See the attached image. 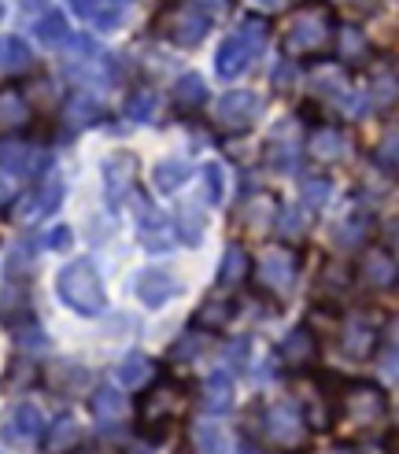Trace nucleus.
Listing matches in <instances>:
<instances>
[{
	"label": "nucleus",
	"instance_id": "obj_39",
	"mask_svg": "<svg viewBox=\"0 0 399 454\" xmlns=\"http://www.w3.org/2000/svg\"><path fill=\"white\" fill-rule=\"evenodd\" d=\"M366 230H370V218H363V215L344 218L340 225H332V244H337V247H359Z\"/></svg>",
	"mask_w": 399,
	"mask_h": 454
},
{
	"label": "nucleus",
	"instance_id": "obj_26",
	"mask_svg": "<svg viewBox=\"0 0 399 454\" xmlns=\"http://www.w3.org/2000/svg\"><path fill=\"white\" fill-rule=\"evenodd\" d=\"M211 348V333H204V329H196V325H189L182 336L170 344V362H177V366H185V362H196L200 358V351H207Z\"/></svg>",
	"mask_w": 399,
	"mask_h": 454
},
{
	"label": "nucleus",
	"instance_id": "obj_38",
	"mask_svg": "<svg viewBox=\"0 0 399 454\" xmlns=\"http://www.w3.org/2000/svg\"><path fill=\"white\" fill-rule=\"evenodd\" d=\"M281 211H278V203L270 196H255L248 203V215H244V222H248V230H270V225H278Z\"/></svg>",
	"mask_w": 399,
	"mask_h": 454
},
{
	"label": "nucleus",
	"instance_id": "obj_9",
	"mask_svg": "<svg viewBox=\"0 0 399 454\" xmlns=\"http://www.w3.org/2000/svg\"><path fill=\"white\" fill-rule=\"evenodd\" d=\"M340 351L351 358V362H363V358H373L377 355V340H381V329L373 325V317H366L363 310L348 314L340 322Z\"/></svg>",
	"mask_w": 399,
	"mask_h": 454
},
{
	"label": "nucleus",
	"instance_id": "obj_14",
	"mask_svg": "<svg viewBox=\"0 0 399 454\" xmlns=\"http://www.w3.org/2000/svg\"><path fill=\"white\" fill-rule=\"evenodd\" d=\"M89 411H93V421L104 428V433H115L129 421V399L115 384H100V388L89 395Z\"/></svg>",
	"mask_w": 399,
	"mask_h": 454
},
{
	"label": "nucleus",
	"instance_id": "obj_20",
	"mask_svg": "<svg viewBox=\"0 0 399 454\" xmlns=\"http://www.w3.org/2000/svg\"><path fill=\"white\" fill-rule=\"evenodd\" d=\"M44 433H49V425H44L41 406H34V403H19V406H12V418H8V440L34 443V440H44Z\"/></svg>",
	"mask_w": 399,
	"mask_h": 454
},
{
	"label": "nucleus",
	"instance_id": "obj_52",
	"mask_svg": "<svg viewBox=\"0 0 399 454\" xmlns=\"http://www.w3.org/2000/svg\"><path fill=\"white\" fill-rule=\"evenodd\" d=\"M381 373H385L388 380H399V348H395V344L381 355Z\"/></svg>",
	"mask_w": 399,
	"mask_h": 454
},
{
	"label": "nucleus",
	"instance_id": "obj_8",
	"mask_svg": "<svg viewBox=\"0 0 399 454\" xmlns=\"http://www.w3.org/2000/svg\"><path fill=\"white\" fill-rule=\"evenodd\" d=\"M296 274H300V255L288 244L266 247V252L259 255V262H255V281L266 292H278V296L296 285Z\"/></svg>",
	"mask_w": 399,
	"mask_h": 454
},
{
	"label": "nucleus",
	"instance_id": "obj_17",
	"mask_svg": "<svg viewBox=\"0 0 399 454\" xmlns=\"http://www.w3.org/2000/svg\"><path fill=\"white\" fill-rule=\"evenodd\" d=\"M196 403H200V414H207V418L226 414L233 406V377H230V370H215L204 384H200Z\"/></svg>",
	"mask_w": 399,
	"mask_h": 454
},
{
	"label": "nucleus",
	"instance_id": "obj_35",
	"mask_svg": "<svg viewBox=\"0 0 399 454\" xmlns=\"http://www.w3.org/2000/svg\"><path fill=\"white\" fill-rule=\"evenodd\" d=\"M71 8L82 15V19H89L93 27H100V30H115L119 27V8H111L107 0H71Z\"/></svg>",
	"mask_w": 399,
	"mask_h": 454
},
{
	"label": "nucleus",
	"instance_id": "obj_34",
	"mask_svg": "<svg viewBox=\"0 0 399 454\" xmlns=\"http://www.w3.org/2000/svg\"><path fill=\"white\" fill-rule=\"evenodd\" d=\"M207 100V89H204V78L200 74H182L174 82V104H177V111H196L200 104Z\"/></svg>",
	"mask_w": 399,
	"mask_h": 454
},
{
	"label": "nucleus",
	"instance_id": "obj_56",
	"mask_svg": "<svg viewBox=\"0 0 399 454\" xmlns=\"http://www.w3.org/2000/svg\"><path fill=\"white\" fill-rule=\"evenodd\" d=\"M329 454H363L359 447H351V443H340V447H332Z\"/></svg>",
	"mask_w": 399,
	"mask_h": 454
},
{
	"label": "nucleus",
	"instance_id": "obj_22",
	"mask_svg": "<svg viewBox=\"0 0 399 454\" xmlns=\"http://www.w3.org/2000/svg\"><path fill=\"white\" fill-rule=\"evenodd\" d=\"M233 314H237V303L230 296H207L204 303H200V310L192 314V325L204 329V333H215L222 325H230Z\"/></svg>",
	"mask_w": 399,
	"mask_h": 454
},
{
	"label": "nucleus",
	"instance_id": "obj_4",
	"mask_svg": "<svg viewBox=\"0 0 399 454\" xmlns=\"http://www.w3.org/2000/svg\"><path fill=\"white\" fill-rule=\"evenodd\" d=\"M56 292H59V300L71 307L74 314H85V317H97L107 307L104 281H100L97 266L89 262V259L66 262L59 274H56Z\"/></svg>",
	"mask_w": 399,
	"mask_h": 454
},
{
	"label": "nucleus",
	"instance_id": "obj_46",
	"mask_svg": "<svg viewBox=\"0 0 399 454\" xmlns=\"http://www.w3.org/2000/svg\"><path fill=\"white\" fill-rule=\"evenodd\" d=\"M248 351H252V340L248 336H233V340H226V348H222L230 370H244V366H248Z\"/></svg>",
	"mask_w": 399,
	"mask_h": 454
},
{
	"label": "nucleus",
	"instance_id": "obj_24",
	"mask_svg": "<svg viewBox=\"0 0 399 454\" xmlns=\"http://www.w3.org/2000/svg\"><path fill=\"white\" fill-rule=\"evenodd\" d=\"M30 170V148L19 141H4V203L12 200V192L22 185V177Z\"/></svg>",
	"mask_w": 399,
	"mask_h": 454
},
{
	"label": "nucleus",
	"instance_id": "obj_48",
	"mask_svg": "<svg viewBox=\"0 0 399 454\" xmlns=\"http://www.w3.org/2000/svg\"><path fill=\"white\" fill-rule=\"evenodd\" d=\"M377 159L388 167V170H399V126L388 129L381 137V148H377Z\"/></svg>",
	"mask_w": 399,
	"mask_h": 454
},
{
	"label": "nucleus",
	"instance_id": "obj_36",
	"mask_svg": "<svg viewBox=\"0 0 399 454\" xmlns=\"http://www.w3.org/2000/svg\"><path fill=\"white\" fill-rule=\"evenodd\" d=\"M155 111H160V93L155 89H137V93L126 97V119L133 122H152Z\"/></svg>",
	"mask_w": 399,
	"mask_h": 454
},
{
	"label": "nucleus",
	"instance_id": "obj_32",
	"mask_svg": "<svg viewBox=\"0 0 399 454\" xmlns=\"http://www.w3.org/2000/svg\"><path fill=\"white\" fill-rule=\"evenodd\" d=\"M34 37L41 41V49H63V44L71 41V27H66V19L59 12H49L44 19H37Z\"/></svg>",
	"mask_w": 399,
	"mask_h": 454
},
{
	"label": "nucleus",
	"instance_id": "obj_15",
	"mask_svg": "<svg viewBox=\"0 0 399 454\" xmlns=\"http://www.w3.org/2000/svg\"><path fill=\"white\" fill-rule=\"evenodd\" d=\"M177 292H182V281H177L167 266H148L137 274V281H133V296H137L145 307H163L177 296Z\"/></svg>",
	"mask_w": 399,
	"mask_h": 454
},
{
	"label": "nucleus",
	"instance_id": "obj_55",
	"mask_svg": "<svg viewBox=\"0 0 399 454\" xmlns=\"http://www.w3.org/2000/svg\"><path fill=\"white\" fill-rule=\"evenodd\" d=\"M66 237H71V230H56V233H52V240H49V247H63V244H66Z\"/></svg>",
	"mask_w": 399,
	"mask_h": 454
},
{
	"label": "nucleus",
	"instance_id": "obj_13",
	"mask_svg": "<svg viewBox=\"0 0 399 454\" xmlns=\"http://www.w3.org/2000/svg\"><path fill=\"white\" fill-rule=\"evenodd\" d=\"M303 148H307V137H303L300 122L296 119H285L270 133V141H266V163H270L274 170H293Z\"/></svg>",
	"mask_w": 399,
	"mask_h": 454
},
{
	"label": "nucleus",
	"instance_id": "obj_2",
	"mask_svg": "<svg viewBox=\"0 0 399 454\" xmlns=\"http://www.w3.org/2000/svg\"><path fill=\"white\" fill-rule=\"evenodd\" d=\"M266 41H270V22H266L262 15H244L240 27L218 44V56H215L218 78L244 74L259 59V52L266 49Z\"/></svg>",
	"mask_w": 399,
	"mask_h": 454
},
{
	"label": "nucleus",
	"instance_id": "obj_29",
	"mask_svg": "<svg viewBox=\"0 0 399 454\" xmlns=\"http://www.w3.org/2000/svg\"><path fill=\"white\" fill-rule=\"evenodd\" d=\"M0 56H4V78L8 82H15V78H22L34 67V56H30V49H27V41L22 37H4V44H0Z\"/></svg>",
	"mask_w": 399,
	"mask_h": 454
},
{
	"label": "nucleus",
	"instance_id": "obj_18",
	"mask_svg": "<svg viewBox=\"0 0 399 454\" xmlns=\"http://www.w3.org/2000/svg\"><path fill=\"white\" fill-rule=\"evenodd\" d=\"M41 380H44V388L56 395H74L82 384H89V370L71 358H52L49 366L41 370Z\"/></svg>",
	"mask_w": 399,
	"mask_h": 454
},
{
	"label": "nucleus",
	"instance_id": "obj_44",
	"mask_svg": "<svg viewBox=\"0 0 399 454\" xmlns=\"http://www.w3.org/2000/svg\"><path fill=\"white\" fill-rule=\"evenodd\" d=\"M300 196H303V207H307V211L325 207V200H329V181H325V177H307L303 185H300Z\"/></svg>",
	"mask_w": 399,
	"mask_h": 454
},
{
	"label": "nucleus",
	"instance_id": "obj_5",
	"mask_svg": "<svg viewBox=\"0 0 399 454\" xmlns=\"http://www.w3.org/2000/svg\"><path fill=\"white\" fill-rule=\"evenodd\" d=\"M310 433V425L300 411V403L293 399H278L266 403L259 414V436L266 443H274L278 450H303V440Z\"/></svg>",
	"mask_w": 399,
	"mask_h": 454
},
{
	"label": "nucleus",
	"instance_id": "obj_40",
	"mask_svg": "<svg viewBox=\"0 0 399 454\" xmlns=\"http://www.w3.org/2000/svg\"><path fill=\"white\" fill-rule=\"evenodd\" d=\"M310 89H315L318 97L337 100V97H344V78L337 74V67H318V71L310 74Z\"/></svg>",
	"mask_w": 399,
	"mask_h": 454
},
{
	"label": "nucleus",
	"instance_id": "obj_47",
	"mask_svg": "<svg viewBox=\"0 0 399 454\" xmlns=\"http://www.w3.org/2000/svg\"><path fill=\"white\" fill-rule=\"evenodd\" d=\"M204 189H207V200L218 207L222 196H226V170H222L218 163H207L204 167Z\"/></svg>",
	"mask_w": 399,
	"mask_h": 454
},
{
	"label": "nucleus",
	"instance_id": "obj_19",
	"mask_svg": "<svg viewBox=\"0 0 399 454\" xmlns=\"http://www.w3.org/2000/svg\"><path fill=\"white\" fill-rule=\"evenodd\" d=\"M137 218H141V244L148 247V252H167V247L174 244V230H170V218L163 211L148 207L145 200H137Z\"/></svg>",
	"mask_w": 399,
	"mask_h": 454
},
{
	"label": "nucleus",
	"instance_id": "obj_21",
	"mask_svg": "<svg viewBox=\"0 0 399 454\" xmlns=\"http://www.w3.org/2000/svg\"><path fill=\"white\" fill-rule=\"evenodd\" d=\"M344 148H348V137L337 126H318L307 137V155L318 159V163H337V159H344Z\"/></svg>",
	"mask_w": 399,
	"mask_h": 454
},
{
	"label": "nucleus",
	"instance_id": "obj_7",
	"mask_svg": "<svg viewBox=\"0 0 399 454\" xmlns=\"http://www.w3.org/2000/svg\"><path fill=\"white\" fill-rule=\"evenodd\" d=\"M207 27H211V19L192 8L189 0H182V4H170L160 19H155V30H163L177 49H196L200 41L207 37Z\"/></svg>",
	"mask_w": 399,
	"mask_h": 454
},
{
	"label": "nucleus",
	"instance_id": "obj_6",
	"mask_svg": "<svg viewBox=\"0 0 399 454\" xmlns=\"http://www.w3.org/2000/svg\"><path fill=\"white\" fill-rule=\"evenodd\" d=\"M388 414V392L373 380H344L340 388V418L355 425H377Z\"/></svg>",
	"mask_w": 399,
	"mask_h": 454
},
{
	"label": "nucleus",
	"instance_id": "obj_41",
	"mask_svg": "<svg viewBox=\"0 0 399 454\" xmlns=\"http://www.w3.org/2000/svg\"><path fill=\"white\" fill-rule=\"evenodd\" d=\"M15 344H19V351L22 355H37V351H44L49 348V336L41 333V325H34V322H22V325H15Z\"/></svg>",
	"mask_w": 399,
	"mask_h": 454
},
{
	"label": "nucleus",
	"instance_id": "obj_49",
	"mask_svg": "<svg viewBox=\"0 0 399 454\" xmlns=\"http://www.w3.org/2000/svg\"><path fill=\"white\" fill-rule=\"evenodd\" d=\"M8 270L12 274H27L30 270V244H15L8 252Z\"/></svg>",
	"mask_w": 399,
	"mask_h": 454
},
{
	"label": "nucleus",
	"instance_id": "obj_27",
	"mask_svg": "<svg viewBox=\"0 0 399 454\" xmlns=\"http://www.w3.org/2000/svg\"><path fill=\"white\" fill-rule=\"evenodd\" d=\"M104 119V107L93 93H74L71 100H66V126L71 129H85Z\"/></svg>",
	"mask_w": 399,
	"mask_h": 454
},
{
	"label": "nucleus",
	"instance_id": "obj_23",
	"mask_svg": "<svg viewBox=\"0 0 399 454\" xmlns=\"http://www.w3.org/2000/svg\"><path fill=\"white\" fill-rule=\"evenodd\" d=\"M152 377H155V362L141 351H129L122 362H119V384H126L129 392H145L152 388Z\"/></svg>",
	"mask_w": 399,
	"mask_h": 454
},
{
	"label": "nucleus",
	"instance_id": "obj_54",
	"mask_svg": "<svg viewBox=\"0 0 399 454\" xmlns=\"http://www.w3.org/2000/svg\"><path fill=\"white\" fill-rule=\"evenodd\" d=\"M288 78H293V67H288V63L281 67V71H274V85H278V89H285V85H288Z\"/></svg>",
	"mask_w": 399,
	"mask_h": 454
},
{
	"label": "nucleus",
	"instance_id": "obj_31",
	"mask_svg": "<svg viewBox=\"0 0 399 454\" xmlns=\"http://www.w3.org/2000/svg\"><path fill=\"white\" fill-rule=\"evenodd\" d=\"M78 421L71 414H59L52 425H49V433H44V450H52V454H71L78 443Z\"/></svg>",
	"mask_w": 399,
	"mask_h": 454
},
{
	"label": "nucleus",
	"instance_id": "obj_45",
	"mask_svg": "<svg viewBox=\"0 0 399 454\" xmlns=\"http://www.w3.org/2000/svg\"><path fill=\"white\" fill-rule=\"evenodd\" d=\"M307 218H310V211H307V207H285V211H281V218H278L281 237H300V233L307 230Z\"/></svg>",
	"mask_w": 399,
	"mask_h": 454
},
{
	"label": "nucleus",
	"instance_id": "obj_12",
	"mask_svg": "<svg viewBox=\"0 0 399 454\" xmlns=\"http://www.w3.org/2000/svg\"><path fill=\"white\" fill-rule=\"evenodd\" d=\"M315 358H318V336L310 325H296V329H288L281 336V344H278V362L285 370H293V373H307L310 366H315Z\"/></svg>",
	"mask_w": 399,
	"mask_h": 454
},
{
	"label": "nucleus",
	"instance_id": "obj_58",
	"mask_svg": "<svg viewBox=\"0 0 399 454\" xmlns=\"http://www.w3.org/2000/svg\"><path fill=\"white\" fill-rule=\"evenodd\" d=\"M259 4H262V8H281L285 0H259Z\"/></svg>",
	"mask_w": 399,
	"mask_h": 454
},
{
	"label": "nucleus",
	"instance_id": "obj_51",
	"mask_svg": "<svg viewBox=\"0 0 399 454\" xmlns=\"http://www.w3.org/2000/svg\"><path fill=\"white\" fill-rule=\"evenodd\" d=\"M71 454H126L119 443H107V440H97V443H78Z\"/></svg>",
	"mask_w": 399,
	"mask_h": 454
},
{
	"label": "nucleus",
	"instance_id": "obj_43",
	"mask_svg": "<svg viewBox=\"0 0 399 454\" xmlns=\"http://www.w3.org/2000/svg\"><path fill=\"white\" fill-rule=\"evenodd\" d=\"M337 52L340 59H363L366 56V37L359 27H344L340 37H337Z\"/></svg>",
	"mask_w": 399,
	"mask_h": 454
},
{
	"label": "nucleus",
	"instance_id": "obj_10",
	"mask_svg": "<svg viewBox=\"0 0 399 454\" xmlns=\"http://www.w3.org/2000/svg\"><path fill=\"white\" fill-rule=\"evenodd\" d=\"M355 278H359V285L370 288V292H385V288H392L399 281V262H395V255L388 252V247L370 244L366 252L359 255Z\"/></svg>",
	"mask_w": 399,
	"mask_h": 454
},
{
	"label": "nucleus",
	"instance_id": "obj_59",
	"mask_svg": "<svg viewBox=\"0 0 399 454\" xmlns=\"http://www.w3.org/2000/svg\"><path fill=\"white\" fill-rule=\"evenodd\" d=\"M115 4H133V0H115Z\"/></svg>",
	"mask_w": 399,
	"mask_h": 454
},
{
	"label": "nucleus",
	"instance_id": "obj_11",
	"mask_svg": "<svg viewBox=\"0 0 399 454\" xmlns=\"http://www.w3.org/2000/svg\"><path fill=\"white\" fill-rule=\"evenodd\" d=\"M259 115V97L252 93V89H233V93H226L218 100L215 107V126L222 133H244L252 126V119Z\"/></svg>",
	"mask_w": 399,
	"mask_h": 454
},
{
	"label": "nucleus",
	"instance_id": "obj_1",
	"mask_svg": "<svg viewBox=\"0 0 399 454\" xmlns=\"http://www.w3.org/2000/svg\"><path fill=\"white\" fill-rule=\"evenodd\" d=\"M192 399V388H185V380H160L145 388L137 395V418H133V428H137V436L148 440V443H160L167 440L170 425L177 421L182 414V403Z\"/></svg>",
	"mask_w": 399,
	"mask_h": 454
},
{
	"label": "nucleus",
	"instance_id": "obj_3",
	"mask_svg": "<svg viewBox=\"0 0 399 454\" xmlns=\"http://www.w3.org/2000/svg\"><path fill=\"white\" fill-rule=\"evenodd\" d=\"M337 41V15L325 4L300 8L285 27V49L293 56H322Z\"/></svg>",
	"mask_w": 399,
	"mask_h": 454
},
{
	"label": "nucleus",
	"instance_id": "obj_37",
	"mask_svg": "<svg viewBox=\"0 0 399 454\" xmlns=\"http://www.w3.org/2000/svg\"><path fill=\"white\" fill-rule=\"evenodd\" d=\"M0 115H4V129L8 133L12 129H22V126L30 122V107H27V100H22L12 85L4 89V97H0Z\"/></svg>",
	"mask_w": 399,
	"mask_h": 454
},
{
	"label": "nucleus",
	"instance_id": "obj_28",
	"mask_svg": "<svg viewBox=\"0 0 399 454\" xmlns=\"http://www.w3.org/2000/svg\"><path fill=\"white\" fill-rule=\"evenodd\" d=\"M192 443H196L200 454H226V450H230V436L222 433L218 418L196 421V425H192Z\"/></svg>",
	"mask_w": 399,
	"mask_h": 454
},
{
	"label": "nucleus",
	"instance_id": "obj_16",
	"mask_svg": "<svg viewBox=\"0 0 399 454\" xmlns=\"http://www.w3.org/2000/svg\"><path fill=\"white\" fill-rule=\"evenodd\" d=\"M133 174H137V159L126 155V152H115L104 163V200H107V207H119V203L129 196Z\"/></svg>",
	"mask_w": 399,
	"mask_h": 454
},
{
	"label": "nucleus",
	"instance_id": "obj_33",
	"mask_svg": "<svg viewBox=\"0 0 399 454\" xmlns=\"http://www.w3.org/2000/svg\"><path fill=\"white\" fill-rule=\"evenodd\" d=\"M185 181H189V167L182 163V159H163V163L152 170V189L163 192V196L167 192H177Z\"/></svg>",
	"mask_w": 399,
	"mask_h": 454
},
{
	"label": "nucleus",
	"instance_id": "obj_50",
	"mask_svg": "<svg viewBox=\"0 0 399 454\" xmlns=\"http://www.w3.org/2000/svg\"><path fill=\"white\" fill-rule=\"evenodd\" d=\"M395 85H399V82H395L392 74H381V78H377V82H373V97H377V104H388V100L399 93Z\"/></svg>",
	"mask_w": 399,
	"mask_h": 454
},
{
	"label": "nucleus",
	"instance_id": "obj_53",
	"mask_svg": "<svg viewBox=\"0 0 399 454\" xmlns=\"http://www.w3.org/2000/svg\"><path fill=\"white\" fill-rule=\"evenodd\" d=\"M189 4H192V8H200V12H204L207 19H218L222 12H226L230 0H189Z\"/></svg>",
	"mask_w": 399,
	"mask_h": 454
},
{
	"label": "nucleus",
	"instance_id": "obj_42",
	"mask_svg": "<svg viewBox=\"0 0 399 454\" xmlns=\"http://www.w3.org/2000/svg\"><path fill=\"white\" fill-rule=\"evenodd\" d=\"M177 230H182L185 244H200V237H204V211L192 207V203H185L182 218H177Z\"/></svg>",
	"mask_w": 399,
	"mask_h": 454
},
{
	"label": "nucleus",
	"instance_id": "obj_25",
	"mask_svg": "<svg viewBox=\"0 0 399 454\" xmlns=\"http://www.w3.org/2000/svg\"><path fill=\"white\" fill-rule=\"evenodd\" d=\"M252 262H248V252H244L240 244H230L226 247V255H222V266H218V288H237V285H244L248 281V270Z\"/></svg>",
	"mask_w": 399,
	"mask_h": 454
},
{
	"label": "nucleus",
	"instance_id": "obj_57",
	"mask_svg": "<svg viewBox=\"0 0 399 454\" xmlns=\"http://www.w3.org/2000/svg\"><path fill=\"white\" fill-rule=\"evenodd\" d=\"M392 344L399 348V317H395V322H392Z\"/></svg>",
	"mask_w": 399,
	"mask_h": 454
},
{
	"label": "nucleus",
	"instance_id": "obj_30",
	"mask_svg": "<svg viewBox=\"0 0 399 454\" xmlns=\"http://www.w3.org/2000/svg\"><path fill=\"white\" fill-rule=\"evenodd\" d=\"M63 203V177L59 174H49L41 181V189H37V196L30 200V211H27V218H49L56 207Z\"/></svg>",
	"mask_w": 399,
	"mask_h": 454
}]
</instances>
